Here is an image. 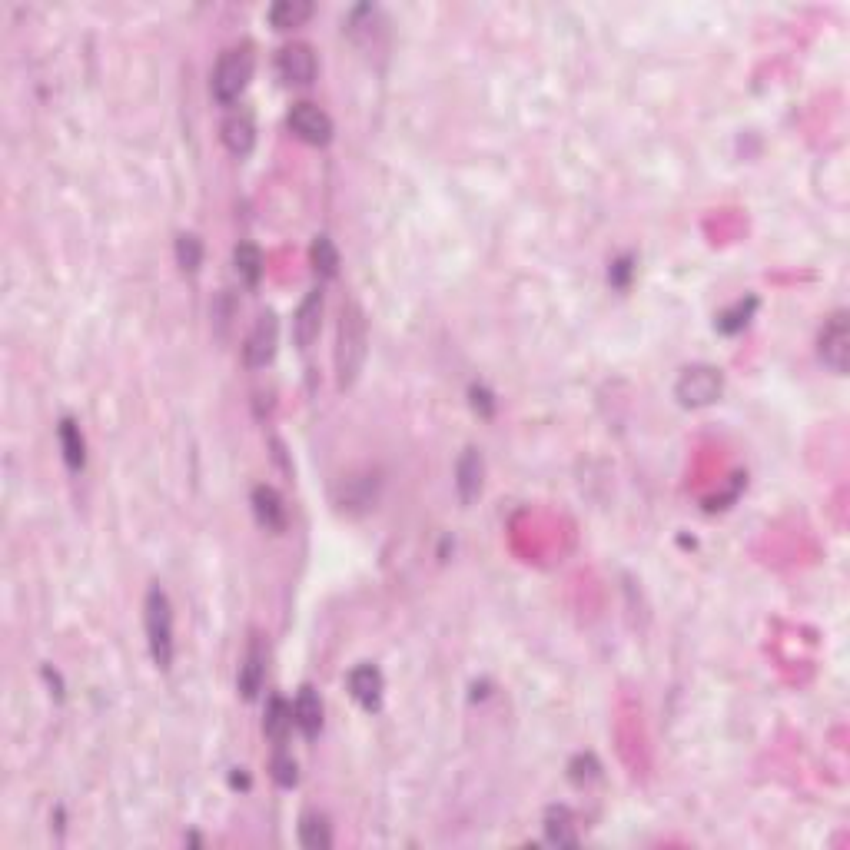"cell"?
Wrapping results in <instances>:
<instances>
[{"label":"cell","mask_w":850,"mask_h":850,"mask_svg":"<svg viewBox=\"0 0 850 850\" xmlns=\"http://www.w3.org/2000/svg\"><path fill=\"white\" fill-rule=\"evenodd\" d=\"M233 266H236V276H240L246 286H256L259 276H263V253H259V246H253V243L236 246Z\"/></svg>","instance_id":"21"},{"label":"cell","mask_w":850,"mask_h":850,"mask_svg":"<svg viewBox=\"0 0 850 850\" xmlns=\"http://www.w3.org/2000/svg\"><path fill=\"white\" fill-rule=\"evenodd\" d=\"M266 17L276 30H293L313 17V4L309 0H276Z\"/></svg>","instance_id":"16"},{"label":"cell","mask_w":850,"mask_h":850,"mask_svg":"<svg viewBox=\"0 0 850 850\" xmlns=\"http://www.w3.org/2000/svg\"><path fill=\"white\" fill-rule=\"evenodd\" d=\"M293 728H296V724H293V704H286L283 698H273V701H269L266 721H263L266 738L276 741V744H286L289 731H293Z\"/></svg>","instance_id":"18"},{"label":"cell","mask_w":850,"mask_h":850,"mask_svg":"<svg viewBox=\"0 0 850 850\" xmlns=\"http://www.w3.org/2000/svg\"><path fill=\"white\" fill-rule=\"evenodd\" d=\"M176 263L183 273H196L203 266V240L196 233H180L176 236Z\"/></svg>","instance_id":"23"},{"label":"cell","mask_w":850,"mask_h":850,"mask_svg":"<svg viewBox=\"0 0 850 850\" xmlns=\"http://www.w3.org/2000/svg\"><path fill=\"white\" fill-rule=\"evenodd\" d=\"M273 777H276V784H283V787H293V784L299 781V774H296V761L289 758L286 751H279L276 758H273Z\"/></svg>","instance_id":"25"},{"label":"cell","mask_w":850,"mask_h":850,"mask_svg":"<svg viewBox=\"0 0 850 850\" xmlns=\"http://www.w3.org/2000/svg\"><path fill=\"white\" fill-rule=\"evenodd\" d=\"M143 625H147V645L153 665L167 671L173 665V608L160 585H153L143 601Z\"/></svg>","instance_id":"3"},{"label":"cell","mask_w":850,"mask_h":850,"mask_svg":"<svg viewBox=\"0 0 850 850\" xmlns=\"http://www.w3.org/2000/svg\"><path fill=\"white\" fill-rule=\"evenodd\" d=\"M309 259H313V269L323 279H333L339 273V250L329 236H316L313 246H309Z\"/></svg>","instance_id":"22"},{"label":"cell","mask_w":850,"mask_h":850,"mask_svg":"<svg viewBox=\"0 0 850 850\" xmlns=\"http://www.w3.org/2000/svg\"><path fill=\"white\" fill-rule=\"evenodd\" d=\"M286 123L299 140L309 143V147H326V143L333 140V120H329V113L319 110L316 103H306V100L293 103Z\"/></svg>","instance_id":"6"},{"label":"cell","mask_w":850,"mask_h":850,"mask_svg":"<svg viewBox=\"0 0 850 850\" xmlns=\"http://www.w3.org/2000/svg\"><path fill=\"white\" fill-rule=\"evenodd\" d=\"M482 475H485V462L479 449H465L459 465H455V489H459V499L469 505L479 499L482 492Z\"/></svg>","instance_id":"12"},{"label":"cell","mask_w":850,"mask_h":850,"mask_svg":"<svg viewBox=\"0 0 850 850\" xmlns=\"http://www.w3.org/2000/svg\"><path fill=\"white\" fill-rule=\"evenodd\" d=\"M220 137H223V147L233 153V157H246L256 143V123H253V113L246 110H236L230 117L223 120L220 127Z\"/></svg>","instance_id":"10"},{"label":"cell","mask_w":850,"mask_h":850,"mask_svg":"<svg viewBox=\"0 0 850 850\" xmlns=\"http://www.w3.org/2000/svg\"><path fill=\"white\" fill-rule=\"evenodd\" d=\"M369 356V323L356 299L342 303L339 333H336V382L339 389H352Z\"/></svg>","instance_id":"1"},{"label":"cell","mask_w":850,"mask_h":850,"mask_svg":"<svg viewBox=\"0 0 850 850\" xmlns=\"http://www.w3.org/2000/svg\"><path fill=\"white\" fill-rule=\"evenodd\" d=\"M817 352H821L824 366L831 372H847V362H850V323H847V313L837 309V313L827 319L824 329H821V339H817Z\"/></svg>","instance_id":"5"},{"label":"cell","mask_w":850,"mask_h":850,"mask_svg":"<svg viewBox=\"0 0 850 850\" xmlns=\"http://www.w3.org/2000/svg\"><path fill=\"white\" fill-rule=\"evenodd\" d=\"M754 309H758V299H748V303L741 299V303L734 306V309H728V313L718 316V329H721V333H728V336H731V333H741V329L748 326V319H751Z\"/></svg>","instance_id":"24"},{"label":"cell","mask_w":850,"mask_h":850,"mask_svg":"<svg viewBox=\"0 0 850 850\" xmlns=\"http://www.w3.org/2000/svg\"><path fill=\"white\" fill-rule=\"evenodd\" d=\"M349 694L366 711H379V704H382V671L376 665H356L349 671Z\"/></svg>","instance_id":"11"},{"label":"cell","mask_w":850,"mask_h":850,"mask_svg":"<svg viewBox=\"0 0 850 850\" xmlns=\"http://www.w3.org/2000/svg\"><path fill=\"white\" fill-rule=\"evenodd\" d=\"M276 70L279 77L286 80V84H296V87H306L316 80V54L313 47L303 44V40H293V44H286L283 50H279L276 57Z\"/></svg>","instance_id":"8"},{"label":"cell","mask_w":850,"mask_h":850,"mask_svg":"<svg viewBox=\"0 0 850 850\" xmlns=\"http://www.w3.org/2000/svg\"><path fill=\"white\" fill-rule=\"evenodd\" d=\"M545 837L552 844H578L575 817L568 807H548L545 814Z\"/></svg>","instance_id":"20"},{"label":"cell","mask_w":850,"mask_h":850,"mask_svg":"<svg viewBox=\"0 0 850 850\" xmlns=\"http://www.w3.org/2000/svg\"><path fill=\"white\" fill-rule=\"evenodd\" d=\"M276 342H279V319L276 313H263L253 323L250 336H246V346H243V359L250 369H263L273 362L276 356Z\"/></svg>","instance_id":"7"},{"label":"cell","mask_w":850,"mask_h":850,"mask_svg":"<svg viewBox=\"0 0 850 850\" xmlns=\"http://www.w3.org/2000/svg\"><path fill=\"white\" fill-rule=\"evenodd\" d=\"M253 515L266 532H283L286 528V505L273 485H256L253 489Z\"/></svg>","instance_id":"14"},{"label":"cell","mask_w":850,"mask_h":850,"mask_svg":"<svg viewBox=\"0 0 850 850\" xmlns=\"http://www.w3.org/2000/svg\"><path fill=\"white\" fill-rule=\"evenodd\" d=\"M57 435H60V449H64V462L74 472H80V469H84V462H87V445H84V435H80V429H77V422L64 419V422H60Z\"/></svg>","instance_id":"19"},{"label":"cell","mask_w":850,"mask_h":850,"mask_svg":"<svg viewBox=\"0 0 850 850\" xmlns=\"http://www.w3.org/2000/svg\"><path fill=\"white\" fill-rule=\"evenodd\" d=\"M299 844L306 850H326L333 847V831H329V821L323 814L306 811L299 817Z\"/></svg>","instance_id":"17"},{"label":"cell","mask_w":850,"mask_h":850,"mask_svg":"<svg viewBox=\"0 0 850 850\" xmlns=\"http://www.w3.org/2000/svg\"><path fill=\"white\" fill-rule=\"evenodd\" d=\"M319 326H323V289H313L303 303H299L296 316H293V339L299 349H309L319 336Z\"/></svg>","instance_id":"9"},{"label":"cell","mask_w":850,"mask_h":850,"mask_svg":"<svg viewBox=\"0 0 850 850\" xmlns=\"http://www.w3.org/2000/svg\"><path fill=\"white\" fill-rule=\"evenodd\" d=\"M724 392V376L718 366H708V362H698V366H688L675 382V396L681 406L688 409H701L718 402Z\"/></svg>","instance_id":"4"},{"label":"cell","mask_w":850,"mask_h":850,"mask_svg":"<svg viewBox=\"0 0 850 850\" xmlns=\"http://www.w3.org/2000/svg\"><path fill=\"white\" fill-rule=\"evenodd\" d=\"M253 67H256V57H253L250 44L223 50L213 67V80H210L213 100L220 103V107H233V103L243 97V90L250 87Z\"/></svg>","instance_id":"2"},{"label":"cell","mask_w":850,"mask_h":850,"mask_svg":"<svg viewBox=\"0 0 850 850\" xmlns=\"http://www.w3.org/2000/svg\"><path fill=\"white\" fill-rule=\"evenodd\" d=\"M293 724L309 741H313L319 734V728H323V701H319V694L309 688V684L306 688H299L296 701H293Z\"/></svg>","instance_id":"15"},{"label":"cell","mask_w":850,"mask_h":850,"mask_svg":"<svg viewBox=\"0 0 850 850\" xmlns=\"http://www.w3.org/2000/svg\"><path fill=\"white\" fill-rule=\"evenodd\" d=\"M263 681H266V651H263V645H259V638H253L250 648H246V655H243L236 688H240V694L246 701H253L259 694V688H263Z\"/></svg>","instance_id":"13"}]
</instances>
